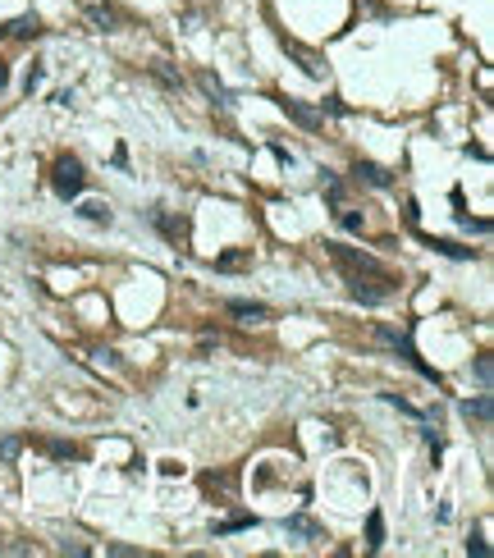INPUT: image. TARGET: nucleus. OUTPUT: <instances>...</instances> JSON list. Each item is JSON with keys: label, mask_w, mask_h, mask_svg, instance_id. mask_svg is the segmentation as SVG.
<instances>
[{"label": "nucleus", "mask_w": 494, "mask_h": 558, "mask_svg": "<svg viewBox=\"0 0 494 558\" xmlns=\"http://www.w3.org/2000/svg\"><path fill=\"white\" fill-rule=\"evenodd\" d=\"M51 188L60 202H78L83 197V188H88V174H83V161L78 156H60L51 170Z\"/></svg>", "instance_id": "f257e3e1"}, {"label": "nucleus", "mask_w": 494, "mask_h": 558, "mask_svg": "<svg viewBox=\"0 0 494 558\" xmlns=\"http://www.w3.org/2000/svg\"><path fill=\"white\" fill-rule=\"evenodd\" d=\"M348 293L362 306H380V302H389L394 288H389V274H371V279L366 274H348Z\"/></svg>", "instance_id": "f03ea898"}, {"label": "nucleus", "mask_w": 494, "mask_h": 558, "mask_svg": "<svg viewBox=\"0 0 494 558\" xmlns=\"http://www.w3.org/2000/svg\"><path fill=\"white\" fill-rule=\"evenodd\" d=\"M384 339L394 343V348H398V357H403V361H407V366H412L417 375H426L430 384H439V371H435V366H426V357L417 352V343L407 339V334H398V329H384Z\"/></svg>", "instance_id": "7ed1b4c3"}, {"label": "nucleus", "mask_w": 494, "mask_h": 558, "mask_svg": "<svg viewBox=\"0 0 494 558\" xmlns=\"http://www.w3.org/2000/svg\"><path fill=\"white\" fill-rule=\"evenodd\" d=\"M334 261L339 265H348V270H357V274H389L375 256H366V252H352V247H334Z\"/></svg>", "instance_id": "20e7f679"}, {"label": "nucleus", "mask_w": 494, "mask_h": 558, "mask_svg": "<svg viewBox=\"0 0 494 558\" xmlns=\"http://www.w3.org/2000/svg\"><path fill=\"white\" fill-rule=\"evenodd\" d=\"M352 174L366 179L371 188H394V174H389V170H380L375 161H357V165H352Z\"/></svg>", "instance_id": "39448f33"}, {"label": "nucleus", "mask_w": 494, "mask_h": 558, "mask_svg": "<svg viewBox=\"0 0 494 558\" xmlns=\"http://www.w3.org/2000/svg\"><path fill=\"white\" fill-rule=\"evenodd\" d=\"M430 252L449 256V261H476V247H462V243H449V238H426Z\"/></svg>", "instance_id": "423d86ee"}, {"label": "nucleus", "mask_w": 494, "mask_h": 558, "mask_svg": "<svg viewBox=\"0 0 494 558\" xmlns=\"http://www.w3.org/2000/svg\"><path fill=\"white\" fill-rule=\"evenodd\" d=\"M151 224L165 233L170 243H188V220H170V215H160V211H151Z\"/></svg>", "instance_id": "0eeeda50"}, {"label": "nucleus", "mask_w": 494, "mask_h": 558, "mask_svg": "<svg viewBox=\"0 0 494 558\" xmlns=\"http://www.w3.org/2000/svg\"><path fill=\"white\" fill-rule=\"evenodd\" d=\"M279 46H284V51L293 55V60H297V65H302V69H307L311 78H320V74H325V65H320V60H316V55H311V51H302V46H297V42H288V37H279Z\"/></svg>", "instance_id": "6e6552de"}, {"label": "nucleus", "mask_w": 494, "mask_h": 558, "mask_svg": "<svg viewBox=\"0 0 494 558\" xmlns=\"http://www.w3.org/2000/svg\"><path fill=\"white\" fill-rule=\"evenodd\" d=\"M458 412L467 416V421H481V426H490V412H494V407H490V394H476V398H467V403H462Z\"/></svg>", "instance_id": "1a4fd4ad"}, {"label": "nucleus", "mask_w": 494, "mask_h": 558, "mask_svg": "<svg viewBox=\"0 0 494 558\" xmlns=\"http://www.w3.org/2000/svg\"><path fill=\"white\" fill-rule=\"evenodd\" d=\"M279 110H284L288 120H297L302 129H320V115H316V110H307L302 101H279Z\"/></svg>", "instance_id": "9d476101"}, {"label": "nucleus", "mask_w": 494, "mask_h": 558, "mask_svg": "<svg viewBox=\"0 0 494 558\" xmlns=\"http://www.w3.org/2000/svg\"><path fill=\"white\" fill-rule=\"evenodd\" d=\"M229 311H233V316H242V320H265V316H270V306H265V302H252V297H233Z\"/></svg>", "instance_id": "9b49d317"}, {"label": "nucleus", "mask_w": 494, "mask_h": 558, "mask_svg": "<svg viewBox=\"0 0 494 558\" xmlns=\"http://www.w3.org/2000/svg\"><path fill=\"white\" fill-rule=\"evenodd\" d=\"M37 33H42L37 14H23V19H10L5 28H0V37H37Z\"/></svg>", "instance_id": "f8f14e48"}, {"label": "nucleus", "mask_w": 494, "mask_h": 558, "mask_svg": "<svg viewBox=\"0 0 494 558\" xmlns=\"http://www.w3.org/2000/svg\"><path fill=\"white\" fill-rule=\"evenodd\" d=\"M252 526H256L252 513H238V517H229V522H215L211 531H215V536H233V531H252Z\"/></svg>", "instance_id": "ddd939ff"}, {"label": "nucleus", "mask_w": 494, "mask_h": 558, "mask_svg": "<svg viewBox=\"0 0 494 558\" xmlns=\"http://www.w3.org/2000/svg\"><path fill=\"white\" fill-rule=\"evenodd\" d=\"M284 531H288V536H307V540H320V536H325V531H320L316 522H307V517H288Z\"/></svg>", "instance_id": "4468645a"}, {"label": "nucleus", "mask_w": 494, "mask_h": 558, "mask_svg": "<svg viewBox=\"0 0 494 558\" xmlns=\"http://www.w3.org/2000/svg\"><path fill=\"white\" fill-rule=\"evenodd\" d=\"M78 215L88 220V224H110V206H106V202H83Z\"/></svg>", "instance_id": "2eb2a0df"}, {"label": "nucleus", "mask_w": 494, "mask_h": 558, "mask_svg": "<svg viewBox=\"0 0 494 558\" xmlns=\"http://www.w3.org/2000/svg\"><path fill=\"white\" fill-rule=\"evenodd\" d=\"M201 88H206V92H211V101H215V106H220V110H229V106H233V97H229V92H224V88H220V78H211V74H201Z\"/></svg>", "instance_id": "dca6fc26"}, {"label": "nucleus", "mask_w": 494, "mask_h": 558, "mask_svg": "<svg viewBox=\"0 0 494 558\" xmlns=\"http://www.w3.org/2000/svg\"><path fill=\"white\" fill-rule=\"evenodd\" d=\"M380 545H384V517L371 513L366 517V549H380Z\"/></svg>", "instance_id": "f3484780"}, {"label": "nucleus", "mask_w": 494, "mask_h": 558, "mask_svg": "<svg viewBox=\"0 0 494 558\" xmlns=\"http://www.w3.org/2000/svg\"><path fill=\"white\" fill-rule=\"evenodd\" d=\"M247 261H252L247 252H224V256H215V270H242Z\"/></svg>", "instance_id": "a211bd4d"}, {"label": "nucleus", "mask_w": 494, "mask_h": 558, "mask_svg": "<svg viewBox=\"0 0 494 558\" xmlns=\"http://www.w3.org/2000/svg\"><path fill=\"white\" fill-rule=\"evenodd\" d=\"M362 224H366V220H362V211H343V206H339V229L362 233Z\"/></svg>", "instance_id": "6ab92c4d"}, {"label": "nucleus", "mask_w": 494, "mask_h": 558, "mask_svg": "<svg viewBox=\"0 0 494 558\" xmlns=\"http://www.w3.org/2000/svg\"><path fill=\"white\" fill-rule=\"evenodd\" d=\"M472 375H476V380H481V389H490V375H494V361H490V357H476Z\"/></svg>", "instance_id": "aec40b11"}, {"label": "nucleus", "mask_w": 494, "mask_h": 558, "mask_svg": "<svg viewBox=\"0 0 494 558\" xmlns=\"http://www.w3.org/2000/svg\"><path fill=\"white\" fill-rule=\"evenodd\" d=\"M384 403H389V407H398L403 416H417V421H421V412H417L412 403H407V398H398V394H384Z\"/></svg>", "instance_id": "412c9836"}, {"label": "nucleus", "mask_w": 494, "mask_h": 558, "mask_svg": "<svg viewBox=\"0 0 494 558\" xmlns=\"http://www.w3.org/2000/svg\"><path fill=\"white\" fill-rule=\"evenodd\" d=\"M458 224L467 233H490V220H472V215H458Z\"/></svg>", "instance_id": "4be33fe9"}, {"label": "nucleus", "mask_w": 494, "mask_h": 558, "mask_svg": "<svg viewBox=\"0 0 494 558\" xmlns=\"http://www.w3.org/2000/svg\"><path fill=\"white\" fill-rule=\"evenodd\" d=\"M467 554H476V558H490V545H485V536H472V540H467Z\"/></svg>", "instance_id": "5701e85b"}, {"label": "nucleus", "mask_w": 494, "mask_h": 558, "mask_svg": "<svg viewBox=\"0 0 494 558\" xmlns=\"http://www.w3.org/2000/svg\"><path fill=\"white\" fill-rule=\"evenodd\" d=\"M23 88H28V97H33V92L42 88V65H33V69H28V83H23Z\"/></svg>", "instance_id": "b1692460"}, {"label": "nucleus", "mask_w": 494, "mask_h": 558, "mask_svg": "<svg viewBox=\"0 0 494 558\" xmlns=\"http://www.w3.org/2000/svg\"><path fill=\"white\" fill-rule=\"evenodd\" d=\"M19 453V439H0V458H14Z\"/></svg>", "instance_id": "393cba45"}, {"label": "nucleus", "mask_w": 494, "mask_h": 558, "mask_svg": "<svg viewBox=\"0 0 494 558\" xmlns=\"http://www.w3.org/2000/svg\"><path fill=\"white\" fill-rule=\"evenodd\" d=\"M403 215H407V224H417V220H421V211H417V202H403Z\"/></svg>", "instance_id": "a878e982"}, {"label": "nucleus", "mask_w": 494, "mask_h": 558, "mask_svg": "<svg viewBox=\"0 0 494 558\" xmlns=\"http://www.w3.org/2000/svg\"><path fill=\"white\" fill-rule=\"evenodd\" d=\"M325 110H329V115H343V110H348V106H343L339 97H325Z\"/></svg>", "instance_id": "bb28decb"}, {"label": "nucleus", "mask_w": 494, "mask_h": 558, "mask_svg": "<svg viewBox=\"0 0 494 558\" xmlns=\"http://www.w3.org/2000/svg\"><path fill=\"white\" fill-rule=\"evenodd\" d=\"M106 554H115V558H133V554H138V549H129V545H110Z\"/></svg>", "instance_id": "cd10ccee"}, {"label": "nucleus", "mask_w": 494, "mask_h": 558, "mask_svg": "<svg viewBox=\"0 0 494 558\" xmlns=\"http://www.w3.org/2000/svg\"><path fill=\"white\" fill-rule=\"evenodd\" d=\"M10 88V65H0V92Z\"/></svg>", "instance_id": "c85d7f7f"}]
</instances>
